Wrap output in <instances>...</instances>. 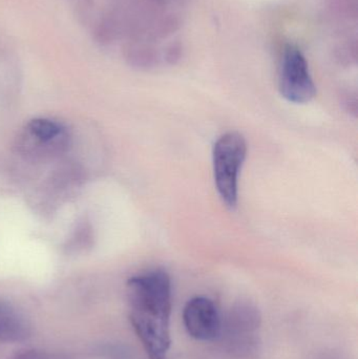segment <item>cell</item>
Here are the masks:
<instances>
[{
	"label": "cell",
	"mask_w": 358,
	"mask_h": 359,
	"mask_svg": "<svg viewBox=\"0 0 358 359\" xmlns=\"http://www.w3.org/2000/svg\"><path fill=\"white\" fill-rule=\"evenodd\" d=\"M130 322L149 359H165L172 345V282L163 270L130 278L128 283Z\"/></svg>",
	"instance_id": "obj_1"
},
{
	"label": "cell",
	"mask_w": 358,
	"mask_h": 359,
	"mask_svg": "<svg viewBox=\"0 0 358 359\" xmlns=\"http://www.w3.org/2000/svg\"><path fill=\"white\" fill-rule=\"evenodd\" d=\"M247 155L245 138L237 132L227 133L216 140L212 151L214 182L223 202L229 208L237 204L240 170Z\"/></svg>",
	"instance_id": "obj_2"
},
{
	"label": "cell",
	"mask_w": 358,
	"mask_h": 359,
	"mask_svg": "<svg viewBox=\"0 0 358 359\" xmlns=\"http://www.w3.org/2000/svg\"><path fill=\"white\" fill-rule=\"evenodd\" d=\"M279 86L282 96L296 104L310 102L317 95V88L306 58L300 48L292 44L286 46L284 50Z\"/></svg>",
	"instance_id": "obj_3"
},
{
	"label": "cell",
	"mask_w": 358,
	"mask_h": 359,
	"mask_svg": "<svg viewBox=\"0 0 358 359\" xmlns=\"http://www.w3.org/2000/svg\"><path fill=\"white\" fill-rule=\"evenodd\" d=\"M187 333L200 341H212L222 334L223 320L212 299L197 297L187 302L183 311Z\"/></svg>",
	"instance_id": "obj_4"
},
{
	"label": "cell",
	"mask_w": 358,
	"mask_h": 359,
	"mask_svg": "<svg viewBox=\"0 0 358 359\" xmlns=\"http://www.w3.org/2000/svg\"><path fill=\"white\" fill-rule=\"evenodd\" d=\"M260 327L259 310L250 304L241 303L231 309L226 322H223L222 333L225 332L235 351L249 353L258 344L256 332Z\"/></svg>",
	"instance_id": "obj_5"
},
{
	"label": "cell",
	"mask_w": 358,
	"mask_h": 359,
	"mask_svg": "<svg viewBox=\"0 0 358 359\" xmlns=\"http://www.w3.org/2000/svg\"><path fill=\"white\" fill-rule=\"evenodd\" d=\"M27 142L39 151H60L69 143V130L64 124L46 118L32 120L25 126Z\"/></svg>",
	"instance_id": "obj_6"
},
{
	"label": "cell",
	"mask_w": 358,
	"mask_h": 359,
	"mask_svg": "<svg viewBox=\"0 0 358 359\" xmlns=\"http://www.w3.org/2000/svg\"><path fill=\"white\" fill-rule=\"evenodd\" d=\"M29 334L25 318L8 306L0 304V341H19Z\"/></svg>",
	"instance_id": "obj_7"
}]
</instances>
